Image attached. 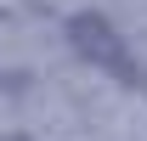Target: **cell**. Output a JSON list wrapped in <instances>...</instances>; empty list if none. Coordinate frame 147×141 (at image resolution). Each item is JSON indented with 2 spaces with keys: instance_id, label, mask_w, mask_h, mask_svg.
<instances>
[{
  "instance_id": "6da1fadb",
  "label": "cell",
  "mask_w": 147,
  "mask_h": 141,
  "mask_svg": "<svg viewBox=\"0 0 147 141\" xmlns=\"http://www.w3.org/2000/svg\"><path fill=\"white\" fill-rule=\"evenodd\" d=\"M62 34H68V45H74V56H85L91 68H108L119 85H147V68L130 56V45H125V34L113 28L102 11H74L68 23H62Z\"/></svg>"
},
{
  "instance_id": "7a4b0ae2",
  "label": "cell",
  "mask_w": 147,
  "mask_h": 141,
  "mask_svg": "<svg viewBox=\"0 0 147 141\" xmlns=\"http://www.w3.org/2000/svg\"><path fill=\"white\" fill-rule=\"evenodd\" d=\"M0 141H28V136H0Z\"/></svg>"
}]
</instances>
